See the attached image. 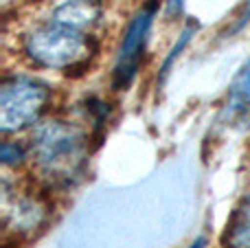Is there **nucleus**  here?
<instances>
[{
    "label": "nucleus",
    "mask_w": 250,
    "mask_h": 248,
    "mask_svg": "<svg viewBox=\"0 0 250 248\" xmlns=\"http://www.w3.org/2000/svg\"><path fill=\"white\" fill-rule=\"evenodd\" d=\"M31 156L51 187H70L88 163V134L68 121H44L31 139Z\"/></svg>",
    "instance_id": "1"
},
{
    "label": "nucleus",
    "mask_w": 250,
    "mask_h": 248,
    "mask_svg": "<svg viewBox=\"0 0 250 248\" xmlns=\"http://www.w3.org/2000/svg\"><path fill=\"white\" fill-rule=\"evenodd\" d=\"M24 51L35 64L46 68H64L86 64L92 51V40L86 31L51 20L38 26L24 40Z\"/></svg>",
    "instance_id": "2"
},
{
    "label": "nucleus",
    "mask_w": 250,
    "mask_h": 248,
    "mask_svg": "<svg viewBox=\"0 0 250 248\" xmlns=\"http://www.w3.org/2000/svg\"><path fill=\"white\" fill-rule=\"evenodd\" d=\"M51 90L31 77H7L0 83V130L18 132L40 121Z\"/></svg>",
    "instance_id": "3"
},
{
    "label": "nucleus",
    "mask_w": 250,
    "mask_h": 248,
    "mask_svg": "<svg viewBox=\"0 0 250 248\" xmlns=\"http://www.w3.org/2000/svg\"><path fill=\"white\" fill-rule=\"evenodd\" d=\"M156 11H158V0H149L134 16V20L129 22L127 31L123 35V44H121V51H119L117 66H114V75H112L114 90H125L132 83L134 75L138 70V64H141L143 48H145L147 33H149V26L154 22Z\"/></svg>",
    "instance_id": "4"
},
{
    "label": "nucleus",
    "mask_w": 250,
    "mask_h": 248,
    "mask_svg": "<svg viewBox=\"0 0 250 248\" xmlns=\"http://www.w3.org/2000/svg\"><path fill=\"white\" fill-rule=\"evenodd\" d=\"M2 215L4 227L16 233H29L42 227L46 220V209L40 200L29 196H11L4 187L2 193Z\"/></svg>",
    "instance_id": "5"
},
{
    "label": "nucleus",
    "mask_w": 250,
    "mask_h": 248,
    "mask_svg": "<svg viewBox=\"0 0 250 248\" xmlns=\"http://www.w3.org/2000/svg\"><path fill=\"white\" fill-rule=\"evenodd\" d=\"M224 123L239 130L250 127V60L244 64L229 90L224 105Z\"/></svg>",
    "instance_id": "6"
},
{
    "label": "nucleus",
    "mask_w": 250,
    "mask_h": 248,
    "mask_svg": "<svg viewBox=\"0 0 250 248\" xmlns=\"http://www.w3.org/2000/svg\"><path fill=\"white\" fill-rule=\"evenodd\" d=\"M224 248H250V193H246L239 207L230 213L226 231L222 235Z\"/></svg>",
    "instance_id": "7"
},
{
    "label": "nucleus",
    "mask_w": 250,
    "mask_h": 248,
    "mask_svg": "<svg viewBox=\"0 0 250 248\" xmlns=\"http://www.w3.org/2000/svg\"><path fill=\"white\" fill-rule=\"evenodd\" d=\"M99 16H101V7L95 0H68L60 9H55L53 20L86 31L90 24H95Z\"/></svg>",
    "instance_id": "8"
},
{
    "label": "nucleus",
    "mask_w": 250,
    "mask_h": 248,
    "mask_svg": "<svg viewBox=\"0 0 250 248\" xmlns=\"http://www.w3.org/2000/svg\"><path fill=\"white\" fill-rule=\"evenodd\" d=\"M0 156H2L4 165L11 167V165H18V163H22V158H24V149H22L18 143L4 141L2 147H0Z\"/></svg>",
    "instance_id": "9"
},
{
    "label": "nucleus",
    "mask_w": 250,
    "mask_h": 248,
    "mask_svg": "<svg viewBox=\"0 0 250 248\" xmlns=\"http://www.w3.org/2000/svg\"><path fill=\"white\" fill-rule=\"evenodd\" d=\"M191 35H193V24H187V29L182 31V35H180V40H178V44L171 48V53L167 55V60H165V64H163V75H167V70H169V66L173 64V60H176L178 55H180V51L189 44V40H191Z\"/></svg>",
    "instance_id": "10"
},
{
    "label": "nucleus",
    "mask_w": 250,
    "mask_h": 248,
    "mask_svg": "<svg viewBox=\"0 0 250 248\" xmlns=\"http://www.w3.org/2000/svg\"><path fill=\"white\" fill-rule=\"evenodd\" d=\"M182 11V0H167V13L169 16H178Z\"/></svg>",
    "instance_id": "11"
}]
</instances>
